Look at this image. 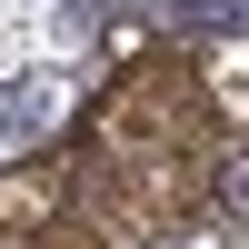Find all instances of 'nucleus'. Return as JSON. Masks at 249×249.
Returning <instances> with one entry per match:
<instances>
[{"mask_svg":"<svg viewBox=\"0 0 249 249\" xmlns=\"http://www.w3.org/2000/svg\"><path fill=\"white\" fill-rule=\"evenodd\" d=\"M219 190H230V210L249 219V160H239V170H230V179H219Z\"/></svg>","mask_w":249,"mask_h":249,"instance_id":"obj_1","label":"nucleus"}]
</instances>
